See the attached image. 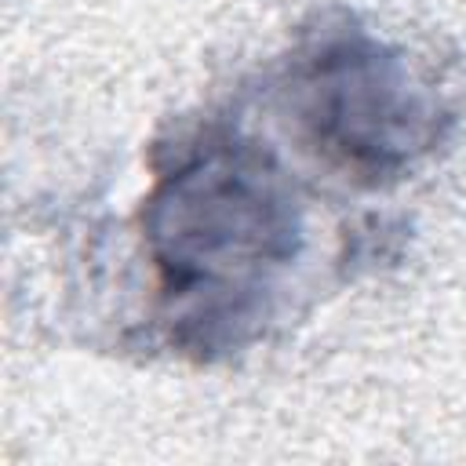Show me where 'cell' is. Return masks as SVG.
<instances>
[{
	"label": "cell",
	"instance_id": "1",
	"mask_svg": "<svg viewBox=\"0 0 466 466\" xmlns=\"http://www.w3.org/2000/svg\"><path fill=\"white\" fill-rule=\"evenodd\" d=\"M153 313L178 357L211 364L258 342L306 251L299 193L269 149L200 127L157 167L138 215Z\"/></svg>",
	"mask_w": 466,
	"mask_h": 466
},
{
	"label": "cell",
	"instance_id": "2",
	"mask_svg": "<svg viewBox=\"0 0 466 466\" xmlns=\"http://www.w3.org/2000/svg\"><path fill=\"white\" fill-rule=\"evenodd\" d=\"M291 135L353 186H390L430 160L459 113L437 76L353 18L306 33L277 84Z\"/></svg>",
	"mask_w": 466,
	"mask_h": 466
}]
</instances>
